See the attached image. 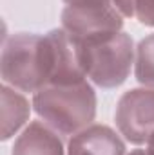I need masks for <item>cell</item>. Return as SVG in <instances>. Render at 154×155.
Segmentation results:
<instances>
[{"instance_id": "cell-1", "label": "cell", "mask_w": 154, "mask_h": 155, "mask_svg": "<svg viewBox=\"0 0 154 155\" xmlns=\"http://www.w3.org/2000/svg\"><path fill=\"white\" fill-rule=\"evenodd\" d=\"M54 72V43L51 33H16L4 40L0 56L2 81L20 92H38Z\"/></svg>"}, {"instance_id": "cell-2", "label": "cell", "mask_w": 154, "mask_h": 155, "mask_svg": "<svg viewBox=\"0 0 154 155\" xmlns=\"http://www.w3.org/2000/svg\"><path fill=\"white\" fill-rule=\"evenodd\" d=\"M33 110L60 135H75L96 117V92L89 81L47 85L33 94Z\"/></svg>"}, {"instance_id": "cell-3", "label": "cell", "mask_w": 154, "mask_h": 155, "mask_svg": "<svg viewBox=\"0 0 154 155\" xmlns=\"http://www.w3.org/2000/svg\"><path fill=\"white\" fill-rule=\"evenodd\" d=\"M73 45L85 78L100 88H116L123 85L134 67L136 49L131 35L123 31Z\"/></svg>"}, {"instance_id": "cell-4", "label": "cell", "mask_w": 154, "mask_h": 155, "mask_svg": "<svg viewBox=\"0 0 154 155\" xmlns=\"http://www.w3.org/2000/svg\"><path fill=\"white\" fill-rule=\"evenodd\" d=\"M118 134L131 144H147L154 134V88L127 90L116 105Z\"/></svg>"}, {"instance_id": "cell-5", "label": "cell", "mask_w": 154, "mask_h": 155, "mask_svg": "<svg viewBox=\"0 0 154 155\" xmlns=\"http://www.w3.org/2000/svg\"><path fill=\"white\" fill-rule=\"evenodd\" d=\"M123 15L114 5L94 7V9H76L64 7L62 11V29L67 33L73 43L87 40L113 36L121 33Z\"/></svg>"}, {"instance_id": "cell-6", "label": "cell", "mask_w": 154, "mask_h": 155, "mask_svg": "<svg viewBox=\"0 0 154 155\" xmlns=\"http://www.w3.org/2000/svg\"><path fill=\"white\" fill-rule=\"evenodd\" d=\"M67 155H125V143L113 128L105 124H89L71 135Z\"/></svg>"}, {"instance_id": "cell-7", "label": "cell", "mask_w": 154, "mask_h": 155, "mask_svg": "<svg viewBox=\"0 0 154 155\" xmlns=\"http://www.w3.org/2000/svg\"><path fill=\"white\" fill-rule=\"evenodd\" d=\"M11 155H65L60 134L44 121H31L16 137Z\"/></svg>"}, {"instance_id": "cell-8", "label": "cell", "mask_w": 154, "mask_h": 155, "mask_svg": "<svg viewBox=\"0 0 154 155\" xmlns=\"http://www.w3.org/2000/svg\"><path fill=\"white\" fill-rule=\"evenodd\" d=\"M0 139L7 141L27 123L31 107L20 90L5 83L0 88Z\"/></svg>"}, {"instance_id": "cell-9", "label": "cell", "mask_w": 154, "mask_h": 155, "mask_svg": "<svg viewBox=\"0 0 154 155\" xmlns=\"http://www.w3.org/2000/svg\"><path fill=\"white\" fill-rule=\"evenodd\" d=\"M134 76L140 85L154 88V35L140 40L134 54Z\"/></svg>"}, {"instance_id": "cell-10", "label": "cell", "mask_w": 154, "mask_h": 155, "mask_svg": "<svg viewBox=\"0 0 154 155\" xmlns=\"http://www.w3.org/2000/svg\"><path fill=\"white\" fill-rule=\"evenodd\" d=\"M134 18L147 27H154V0H134Z\"/></svg>"}, {"instance_id": "cell-11", "label": "cell", "mask_w": 154, "mask_h": 155, "mask_svg": "<svg viewBox=\"0 0 154 155\" xmlns=\"http://www.w3.org/2000/svg\"><path fill=\"white\" fill-rule=\"evenodd\" d=\"M65 7H76V9H94V7H109L114 5L113 0H64Z\"/></svg>"}, {"instance_id": "cell-12", "label": "cell", "mask_w": 154, "mask_h": 155, "mask_svg": "<svg viewBox=\"0 0 154 155\" xmlns=\"http://www.w3.org/2000/svg\"><path fill=\"white\" fill-rule=\"evenodd\" d=\"M113 4L125 18L134 16V0H113Z\"/></svg>"}, {"instance_id": "cell-13", "label": "cell", "mask_w": 154, "mask_h": 155, "mask_svg": "<svg viewBox=\"0 0 154 155\" xmlns=\"http://www.w3.org/2000/svg\"><path fill=\"white\" fill-rule=\"evenodd\" d=\"M145 150H147V155H154V134H152V137L149 139V143L145 144Z\"/></svg>"}, {"instance_id": "cell-14", "label": "cell", "mask_w": 154, "mask_h": 155, "mask_svg": "<svg viewBox=\"0 0 154 155\" xmlns=\"http://www.w3.org/2000/svg\"><path fill=\"white\" fill-rule=\"evenodd\" d=\"M129 155H147V150H142V148H136V150H132Z\"/></svg>"}]
</instances>
